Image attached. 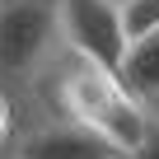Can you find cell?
<instances>
[{"label":"cell","instance_id":"obj_3","mask_svg":"<svg viewBox=\"0 0 159 159\" xmlns=\"http://www.w3.org/2000/svg\"><path fill=\"white\" fill-rule=\"evenodd\" d=\"M56 33L70 56L117 70V61L126 52L122 0H56Z\"/></svg>","mask_w":159,"mask_h":159},{"label":"cell","instance_id":"obj_11","mask_svg":"<svg viewBox=\"0 0 159 159\" xmlns=\"http://www.w3.org/2000/svg\"><path fill=\"white\" fill-rule=\"evenodd\" d=\"M108 159H126V154H108Z\"/></svg>","mask_w":159,"mask_h":159},{"label":"cell","instance_id":"obj_4","mask_svg":"<svg viewBox=\"0 0 159 159\" xmlns=\"http://www.w3.org/2000/svg\"><path fill=\"white\" fill-rule=\"evenodd\" d=\"M10 154L14 159H108L117 150L108 140H98L94 131L66 122V117H47V122L19 131L10 140Z\"/></svg>","mask_w":159,"mask_h":159},{"label":"cell","instance_id":"obj_5","mask_svg":"<svg viewBox=\"0 0 159 159\" xmlns=\"http://www.w3.org/2000/svg\"><path fill=\"white\" fill-rule=\"evenodd\" d=\"M117 80L140 108H150L159 98V28H145V33L126 38V52L117 61Z\"/></svg>","mask_w":159,"mask_h":159},{"label":"cell","instance_id":"obj_8","mask_svg":"<svg viewBox=\"0 0 159 159\" xmlns=\"http://www.w3.org/2000/svg\"><path fill=\"white\" fill-rule=\"evenodd\" d=\"M10 136H14V112H10V98L0 94V150H10Z\"/></svg>","mask_w":159,"mask_h":159},{"label":"cell","instance_id":"obj_9","mask_svg":"<svg viewBox=\"0 0 159 159\" xmlns=\"http://www.w3.org/2000/svg\"><path fill=\"white\" fill-rule=\"evenodd\" d=\"M145 112H150V117H154V122H159V98H154V103H150V108H145Z\"/></svg>","mask_w":159,"mask_h":159},{"label":"cell","instance_id":"obj_2","mask_svg":"<svg viewBox=\"0 0 159 159\" xmlns=\"http://www.w3.org/2000/svg\"><path fill=\"white\" fill-rule=\"evenodd\" d=\"M61 52L56 0H0V89H19L42 75Z\"/></svg>","mask_w":159,"mask_h":159},{"label":"cell","instance_id":"obj_6","mask_svg":"<svg viewBox=\"0 0 159 159\" xmlns=\"http://www.w3.org/2000/svg\"><path fill=\"white\" fill-rule=\"evenodd\" d=\"M122 19H126V38L159 28V0H122Z\"/></svg>","mask_w":159,"mask_h":159},{"label":"cell","instance_id":"obj_1","mask_svg":"<svg viewBox=\"0 0 159 159\" xmlns=\"http://www.w3.org/2000/svg\"><path fill=\"white\" fill-rule=\"evenodd\" d=\"M47 84H52V108L56 117L94 131L98 140H108L117 154H131L136 140L150 126V112L122 89L117 70L94 66L84 56H70L66 47L56 52V61L47 66Z\"/></svg>","mask_w":159,"mask_h":159},{"label":"cell","instance_id":"obj_7","mask_svg":"<svg viewBox=\"0 0 159 159\" xmlns=\"http://www.w3.org/2000/svg\"><path fill=\"white\" fill-rule=\"evenodd\" d=\"M126 159H159V122H154V117H150V126H145V136L136 140V150H131Z\"/></svg>","mask_w":159,"mask_h":159},{"label":"cell","instance_id":"obj_10","mask_svg":"<svg viewBox=\"0 0 159 159\" xmlns=\"http://www.w3.org/2000/svg\"><path fill=\"white\" fill-rule=\"evenodd\" d=\"M0 159H14V154H10V150H0Z\"/></svg>","mask_w":159,"mask_h":159}]
</instances>
